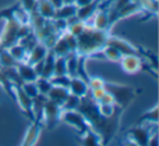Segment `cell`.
Returning <instances> with one entry per match:
<instances>
[{
  "mask_svg": "<svg viewBox=\"0 0 159 146\" xmlns=\"http://www.w3.org/2000/svg\"><path fill=\"white\" fill-rule=\"evenodd\" d=\"M77 110L85 117L89 126L97 131L102 137V145L110 143L120 125V118L123 109L118 108L116 113L110 118H106L100 113L98 104L91 97L89 93L81 98V103Z\"/></svg>",
  "mask_w": 159,
  "mask_h": 146,
  "instance_id": "6da1fadb",
  "label": "cell"
},
{
  "mask_svg": "<svg viewBox=\"0 0 159 146\" xmlns=\"http://www.w3.org/2000/svg\"><path fill=\"white\" fill-rule=\"evenodd\" d=\"M110 31H102L87 25L82 34L77 36L76 52L85 57H94L102 55V50L107 45Z\"/></svg>",
  "mask_w": 159,
  "mask_h": 146,
  "instance_id": "7a4b0ae2",
  "label": "cell"
},
{
  "mask_svg": "<svg viewBox=\"0 0 159 146\" xmlns=\"http://www.w3.org/2000/svg\"><path fill=\"white\" fill-rule=\"evenodd\" d=\"M105 89L108 93L112 95L115 99V104L119 106L120 108L124 109L132 103V100L135 97L134 89L128 85L123 84H117V83H110L105 82Z\"/></svg>",
  "mask_w": 159,
  "mask_h": 146,
  "instance_id": "3957f363",
  "label": "cell"
},
{
  "mask_svg": "<svg viewBox=\"0 0 159 146\" xmlns=\"http://www.w3.org/2000/svg\"><path fill=\"white\" fill-rule=\"evenodd\" d=\"M61 106L47 98L44 106V111H43V125L46 126L48 130H53L57 124L61 121Z\"/></svg>",
  "mask_w": 159,
  "mask_h": 146,
  "instance_id": "277c9868",
  "label": "cell"
},
{
  "mask_svg": "<svg viewBox=\"0 0 159 146\" xmlns=\"http://www.w3.org/2000/svg\"><path fill=\"white\" fill-rule=\"evenodd\" d=\"M61 121L73 128L79 134H82L89 128V122L79 110H62Z\"/></svg>",
  "mask_w": 159,
  "mask_h": 146,
  "instance_id": "5b68a950",
  "label": "cell"
},
{
  "mask_svg": "<svg viewBox=\"0 0 159 146\" xmlns=\"http://www.w3.org/2000/svg\"><path fill=\"white\" fill-rule=\"evenodd\" d=\"M152 134V132L150 128L145 126L144 124H136L125 132L126 139H130L131 143L141 146L148 145V141H149Z\"/></svg>",
  "mask_w": 159,
  "mask_h": 146,
  "instance_id": "8992f818",
  "label": "cell"
},
{
  "mask_svg": "<svg viewBox=\"0 0 159 146\" xmlns=\"http://www.w3.org/2000/svg\"><path fill=\"white\" fill-rule=\"evenodd\" d=\"M13 92H14V102L18 103L19 107L21 108L22 112L29 118V120L33 121L34 116H33V98L27 96L25 92L22 89L21 85L13 84Z\"/></svg>",
  "mask_w": 159,
  "mask_h": 146,
  "instance_id": "52a82bcc",
  "label": "cell"
},
{
  "mask_svg": "<svg viewBox=\"0 0 159 146\" xmlns=\"http://www.w3.org/2000/svg\"><path fill=\"white\" fill-rule=\"evenodd\" d=\"M107 45H110V46L117 48L122 53V56L136 55L143 58V51L141 49L135 47L133 44H131L129 40L119 37V36H113L110 34L108 37V40H107Z\"/></svg>",
  "mask_w": 159,
  "mask_h": 146,
  "instance_id": "ba28073f",
  "label": "cell"
},
{
  "mask_svg": "<svg viewBox=\"0 0 159 146\" xmlns=\"http://www.w3.org/2000/svg\"><path fill=\"white\" fill-rule=\"evenodd\" d=\"M121 68L126 74H136L143 69L142 57L136 55H126L123 56L120 60Z\"/></svg>",
  "mask_w": 159,
  "mask_h": 146,
  "instance_id": "9c48e42d",
  "label": "cell"
},
{
  "mask_svg": "<svg viewBox=\"0 0 159 146\" xmlns=\"http://www.w3.org/2000/svg\"><path fill=\"white\" fill-rule=\"evenodd\" d=\"M43 122L42 120H33L31 125L25 132V135L23 137L22 145L24 146H32L35 145L37 143L38 139H39L40 134H42V129H43Z\"/></svg>",
  "mask_w": 159,
  "mask_h": 146,
  "instance_id": "30bf717a",
  "label": "cell"
},
{
  "mask_svg": "<svg viewBox=\"0 0 159 146\" xmlns=\"http://www.w3.org/2000/svg\"><path fill=\"white\" fill-rule=\"evenodd\" d=\"M77 142L80 144L85 146H97V145H102V137L97 131H95L94 129H92L89 126L85 132H83L82 134H79L76 136Z\"/></svg>",
  "mask_w": 159,
  "mask_h": 146,
  "instance_id": "8fae6325",
  "label": "cell"
},
{
  "mask_svg": "<svg viewBox=\"0 0 159 146\" xmlns=\"http://www.w3.org/2000/svg\"><path fill=\"white\" fill-rule=\"evenodd\" d=\"M69 91L71 94L79 96V97H84L89 93V83L85 80H83L80 76H72L70 80V84H69Z\"/></svg>",
  "mask_w": 159,
  "mask_h": 146,
  "instance_id": "7c38bea8",
  "label": "cell"
},
{
  "mask_svg": "<svg viewBox=\"0 0 159 146\" xmlns=\"http://www.w3.org/2000/svg\"><path fill=\"white\" fill-rule=\"evenodd\" d=\"M93 27L102 31H110L111 25L109 20V12L107 9H98L93 16Z\"/></svg>",
  "mask_w": 159,
  "mask_h": 146,
  "instance_id": "4fadbf2b",
  "label": "cell"
},
{
  "mask_svg": "<svg viewBox=\"0 0 159 146\" xmlns=\"http://www.w3.org/2000/svg\"><path fill=\"white\" fill-rule=\"evenodd\" d=\"M48 50L49 49L47 48L46 45H44L42 42H38L37 44L27 52V57H26L25 62H27V63L33 66L34 63H36V62L44 59L47 53H48Z\"/></svg>",
  "mask_w": 159,
  "mask_h": 146,
  "instance_id": "5bb4252c",
  "label": "cell"
},
{
  "mask_svg": "<svg viewBox=\"0 0 159 146\" xmlns=\"http://www.w3.org/2000/svg\"><path fill=\"white\" fill-rule=\"evenodd\" d=\"M16 70H18V73L22 82H35L36 79L38 78L33 66L25 61L19 62L16 66Z\"/></svg>",
  "mask_w": 159,
  "mask_h": 146,
  "instance_id": "9a60e30c",
  "label": "cell"
},
{
  "mask_svg": "<svg viewBox=\"0 0 159 146\" xmlns=\"http://www.w3.org/2000/svg\"><path fill=\"white\" fill-rule=\"evenodd\" d=\"M69 95H70V91H69L68 87L52 85V87H51V89L49 91V93L47 94L46 97L48 98L49 100H51V102L56 103V104L61 106Z\"/></svg>",
  "mask_w": 159,
  "mask_h": 146,
  "instance_id": "2e32d148",
  "label": "cell"
},
{
  "mask_svg": "<svg viewBox=\"0 0 159 146\" xmlns=\"http://www.w3.org/2000/svg\"><path fill=\"white\" fill-rule=\"evenodd\" d=\"M100 6V0H95L93 2L89 3V5L82 6V7H77L76 10V18L81 21H85L86 22L89 18L95 14V12L98 10V7Z\"/></svg>",
  "mask_w": 159,
  "mask_h": 146,
  "instance_id": "e0dca14e",
  "label": "cell"
},
{
  "mask_svg": "<svg viewBox=\"0 0 159 146\" xmlns=\"http://www.w3.org/2000/svg\"><path fill=\"white\" fill-rule=\"evenodd\" d=\"M77 6L75 3H64L60 8L56 9L55 16L52 19H63V20H68V19L72 18L76 14Z\"/></svg>",
  "mask_w": 159,
  "mask_h": 146,
  "instance_id": "ac0fdd59",
  "label": "cell"
},
{
  "mask_svg": "<svg viewBox=\"0 0 159 146\" xmlns=\"http://www.w3.org/2000/svg\"><path fill=\"white\" fill-rule=\"evenodd\" d=\"M36 11L47 20H51L55 16L56 9L50 3L49 0H37V6H36Z\"/></svg>",
  "mask_w": 159,
  "mask_h": 146,
  "instance_id": "d6986e66",
  "label": "cell"
},
{
  "mask_svg": "<svg viewBox=\"0 0 159 146\" xmlns=\"http://www.w3.org/2000/svg\"><path fill=\"white\" fill-rule=\"evenodd\" d=\"M55 60H56V55L52 52L51 49L48 50V53L46 55L44 59V68H43L42 75L43 78L50 79L53 75V69H55Z\"/></svg>",
  "mask_w": 159,
  "mask_h": 146,
  "instance_id": "ffe728a7",
  "label": "cell"
},
{
  "mask_svg": "<svg viewBox=\"0 0 159 146\" xmlns=\"http://www.w3.org/2000/svg\"><path fill=\"white\" fill-rule=\"evenodd\" d=\"M50 49L56 55V57H66L70 52H73V51L70 50L66 39H64V37L62 35L57 38V40H56L53 46Z\"/></svg>",
  "mask_w": 159,
  "mask_h": 146,
  "instance_id": "44dd1931",
  "label": "cell"
},
{
  "mask_svg": "<svg viewBox=\"0 0 159 146\" xmlns=\"http://www.w3.org/2000/svg\"><path fill=\"white\" fill-rule=\"evenodd\" d=\"M158 105H155L154 108L149 109L146 112H144L141 117L137 119L136 124H146V123H154L157 124L158 123Z\"/></svg>",
  "mask_w": 159,
  "mask_h": 146,
  "instance_id": "7402d4cb",
  "label": "cell"
},
{
  "mask_svg": "<svg viewBox=\"0 0 159 146\" xmlns=\"http://www.w3.org/2000/svg\"><path fill=\"white\" fill-rule=\"evenodd\" d=\"M9 50V52L11 53V56L16 60L18 62H23L26 60L27 57V50L25 49L24 46L20 44V43H16V44L10 46L9 48H7Z\"/></svg>",
  "mask_w": 159,
  "mask_h": 146,
  "instance_id": "603a6c76",
  "label": "cell"
},
{
  "mask_svg": "<svg viewBox=\"0 0 159 146\" xmlns=\"http://www.w3.org/2000/svg\"><path fill=\"white\" fill-rule=\"evenodd\" d=\"M102 58H104V59H107V60H109V61H112V62H120L121 58L123 57L122 53L120 52L117 48L110 46V45H106V46L102 48Z\"/></svg>",
  "mask_w": 159,
  "mask_h": 146,
  "instance_id": "cb8c5ba5",
  "label": "cell"
},
{
  "mask_svg": "<svg viewBox=\"0 0 159 146\" xmlns=\"http://www.w3.org/2000/svg\"><path fill=\"white\" fill-rule=\"evenodd\" d=\"M19 62L14 59L7 48H0V66L1 68H11L16 66Z\"/></svg>",
  "mask_w": 159,
  "mask_h": 146,
  "instance_id": "d4e9b609",
  "label": "cell"
},
{
  "mask_svg": "<svg viewBox=\"0 0 159 146\" xmlns=\"http://www.w3.org/2000/svg\"><path fill=\"white\" fill-rule=\"evenodd\" d=\"M141 6L142 11H146L152 16L158 13V0H136Z\"/></svg>",
  "mask_w": 159,
  "mask_h": 146,
  "instance_id": "484cf974",
  "label": "cell"
},
{
  "mask_svg": "<svg viewBox=\"0 0 159 146\" xmlns=\"http://www.w3.org/2000/svg\"><path fill=\"white\" fill-rule=\"evenodd\" d=\"M86 26H87V24L85 21H81V20H79V19H76V20L73 21V22L69 23L66 32L73 34V35L77 37V36H80L83 32H84V30L86 29Z\"/></svg>",
  "mask_w": 159,
  "mask_h": 146,
  "instance_id": "4316f807",
  "label": "cell"
},
{
  "mask_svg": "<svg viewBox=\"0 0 159 146\" xmlns=\"http://www.w3.org/2000/svg\"><path fill=\"white\" fill-rule=\"evenodd\" d=\"M80 103H81V97L70 93V95L66 97L64 103L61 105V108L62 110H77Z\"/></svg>",
  "mask_w": 159,
  "mask_h": 146,
  "instance_id": "83f0119b",
  "label": "cell"
},
{
  "mask_svg": "<svg viewBox=\"0 0 159 146\" xmlns=\"http://www.w3.org/2000/svg\"><path fill=\"white\" fill-rule=\"evenodd\" d=\"M35 84L38 89V93L45 96H47V94L49 93V91H50L51 87H52V83L50 82V80L46 78H43V76H38V78L36 79Z\"/></svg>",
  "mask_w": 159,
  "mask_h": 146,
  "instance_id": "f1b7e54d",
  "label": "cell"
},
{
  "mask_svg": "<svg viewBox=\"0 0 159 146\" xmlns=\"http://www.w3.org/2000/svg\"><path fill=\"white\" fill-rule=\"evenodd\" d=\"M0 85L3 87L7 94L14 100V92H13V84L11 83V81L8 79V76L6 75V73L3 72V70L0 66Z\"/></svg>",
  "mask_w": 159,
  "mask_h": 146,
  "instance_id": "f546056e",
  "label": "cell"
},
{
  "mask_svg": "<svg viewBox=\"0 0 159 146\" xmlns=\"http://www.w3.org/2000/svg\"><path fill=\"white\" fill-rule=\"evenodd\" d=\"M64 74H68L66 57H56L53 75H64Z\"/></svg>",
  "mask_w": 159,
  "mask_h": 146,
  "instance_id": "4dcf8cb0",
  "label": "cell"
},
{
  "mask_svg": "<svg viewBox=\"0 0 159 146\" xmlns=\"http://www.w3.org/2000/svg\"><path fill=\"white\" fill-rule=\"evenodd\" d=\"M98 108H99L100 113L104 117L110 118L116 113V111L118 110L119 106H117L116 104H98Z\"/></svg>",
  "mask_w": 159,
  "mask_h": 146,
  "instance_id": "1f68e13d",
  "label": "cell"
},
{
  "mask_svg": "<svg viewBox=\"0 0 159 146\" xmlns=\"http://www.w3.org/2000/svg\"><path fill=\"white\" fill-rule=\"evenodd\" d=\"M49 80H50V82L52 83V85L69 87L71 76H69L68 74H64V75H52Z\"/></svg>",
  "mask_w": 159,
  "mask_h": 146,
  "instance_id": "d6a6232c",
  "label": "cell"
},
{
  "mask_svg": "<svg viewBox=\"0 0 159 146\" xmlns=\"http://www.w3.org/2000/svg\"><path fill=\"white\" fill-rule=\"evenodd\" d=\"M21 87H22V89L25 92V94H26L27 96H30L31 98L36 97V96L39 94L38 93L37 87H36L35 82H23L22 84H21Z\"/></svg>",
  "mask_w": 159,
  "mask_h": 146,
  "instance_id": "836d02e7",
  "label": "cell"
},
{
  "mask_svg": "<svg viewBox=\"0 0 159 146\" xmlns=\"http://www.w3.org/2000/svg\"><path fill=\"white\" fill-rule=\"evenodd\" d=\"M62 36L66 39V44H68L69 48H70L71 51H75L76 52L77 50V37L74 36L73 34L69 33V32H66V33L62 34Z\"/></svg>",
  "mask_w": 159,
  "mask_h": 146,
  "instance_id": "e575fe53",
  "label": "cell"
},
{
  "mask_svg": "<svg viewBox=\"0 0 159 146\" xmlns=\"http://www.w3.org/2000/svg\"><path fill=\"white\" fill-rule=\"evenodd\" d=\"M20 6L24 11H26L29 14L34 12L36 10L37 6V0H20Z\"/></svg>",
  "mask_w": 159,
  "mask_h": 146,
  "instance_id": "d590c367",
  "label": "cell"
},
{
  "mask_svg": "<svg viewBox=\"0 0 159 146\" xmlns=\"http://www.w3.org/2000/svg\"><path fill=\"white\" fill-rule=\"evenodd\" d=\"M105 82H106V81L102 80V78H98V76H89V82L87 83H89V89H95L104 87Z\"/></svg>",
  "mask_w": 159,
  "mask_h": 146,
  "instance_id": "8d00e7d4",
  "label": "cell"
},
{
  "mask_svg": "<svg viewBox=\"0 0 159 146\" xmlns=\"http://www.w3.org/2000/svg\"><path fill=\"white\" fill-rule=\"evenodd\" d=\"M158 144H159L158 134H157V133H155V134H152L149 141H148V145H150V146H158Z\"/></svg>",
  "mask_w": 159,
  "mask_h": 146,
  "instance_id": "74e56055",
  "label": "cell"
},
{
  "mask_svg": "<svg viewBox=\"0 0 159 146\" xmlns=\"http://www.w3.org/2000/svg\"><path fill=\"white\" fill-rule=\"evenodd\" d=\"M93 1H95V0H75L74 3L77 6V7H82V6L89 5V3L93 2Z\"/></svg>",
  "mask_w": 159,
  "mask_h": 146,
  "instance_id": "f35d334b",
  "label": "cell"
},
{
  "mask_svg": "<svg viewBox=\"0 0 159 146\" xmlns=\"http://www.w3.org/2000/svg\"><path fill=\"white\" fill-rule=\"evenodd\" d=\"M50 1V3L53 6V8L55 9H58V8H60L61 6H63V0H49Z\"/></svg>",
  "mask_w": 159,
  "mask_h": 146,
  "instance_id": "ab89813d",
  "label": "cell"
},
{
  "mask_svg": "<svg viewBox=\"0 0 159 146\" xmlns=\"http://www.w3.org/2000/svg\"><path fill=\"white\" fill-rule=\"evenodd\" d=\"M75 0H63V3H74Z\"/></svg>",
  "mask_w": 159,
  "mask_h": 146,
  "instance_id": "60d3db41",
  "label": "cell"
}]
</instances>
